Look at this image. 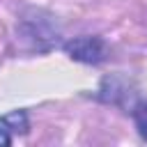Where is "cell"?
<instances>
[{
	"label": "cell",
	"mask_w": 147,
	"mask_h": 147,
	"mask_svg": "<svg viewBox=\"0 0 147 147\" xmlns=\"http://www.w3.org/2000/svg\"><path fill=\"white\" fill-rule=\"evenodd\" d=\"M9 142H11V136L7 133V126L0 124V145H9Z\"/></svg>",
	"instance_id": "obj_3"
},
{
	"label": "cell",
	"mask_w": 147,
	"mask_h": 147,
	"mask_svg": "<svg viewBox=\"0 0 147 147\" xmlns=\"http://www.w3.org/2000/svg\"><path fill=\"white\" fill-rule=\"evenodd\" d=\"M133 119H136V126L140 131V136L147 140V101L138 103L136 110H133Z\"/></svg>",
	"instance_id": "obj_2"
},
{
	"label": "cell",
	"mask_w": 147,
	"mask_h": 147,
	"mask_svg": "<svg viewBox=\"0 0 147 147\" xmlns=\"http://www.w3.org/2000/svg\"><path fill=\"white\" fill-rule=\"evenodd\" d=\"M64 51L71 60L85 64H99L106 60V44L99 37H76L64 44Z\"/></svg>",
	"instance_id": "obj_1"
}]
</instances>
